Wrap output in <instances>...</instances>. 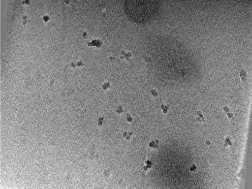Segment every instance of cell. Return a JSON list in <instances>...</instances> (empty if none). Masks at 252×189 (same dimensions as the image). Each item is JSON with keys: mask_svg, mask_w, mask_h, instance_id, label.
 I'll return each mask as SVG.
<instances>
[{"mask_svg": "<svg viewBox=\"0 0 252 189\" xmlns=\"http://www.w3.org/2000/svg\"><path fill=\"white\" fill-rule=\"evenodd\" d=\"M153 57L157 67L174 68L182 75L193 72L197 67L188 51L177 42L165 40L156 47Z\"/></svg>", "mask_w": 252, "mask_h": 189, "instance_id": "6da1fadb", "label": "cell"}, {"mask_svg": "<svg viewBox=\"0 0 252 189\" xmlns=\"http://www.w3.org/2000/svg\"><path fill=\"white\" fill-rule=\"evenodd\" d=\"M131 135V133L124 132L123 136L125 137L126 139L128 140L130 138V136Z\"/></svg>", "mask_w": 252, "mask_h": 189, "instance_id": "3957f363", "label": "cell"}, {"mask_svg": "<svg viewBox=\"0 0 252 189\" xmlns=\"http://www.w3.org/2000/svg\"><path fill=\"white\" fill-rule=\"evenodd\" d=\"M160 6V1L155 0H127L124 3L127 17L140 24L153 20L158 15Z\"/></svg>", "mask_w": 252, "mask_h": 189, "instance_id": "7a4b0ae2", "label": "cell"}]
</instances>
